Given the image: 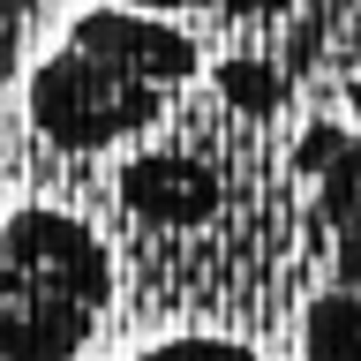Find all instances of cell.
Here are the masks:
<instances>
[{"label":"cell","instance_id":"cell-3","mask_svg":"<svg viewBox=\"0 0 361 361\" xmlns=\"http://www.w3.org/2000/svg\"><path fill=\"white\" fill-rule=\"evenodd\" d=\"M301 173H316V219L331 233V286L361 293V128H316L301 135Z\"/></svg>","mask_w":361,"mask_h":361},{"label":"cell","instance_id":"cell-1","mask_svg":"<svg viewBox=\"0 0 361 361\" xmlns=\"http://www.w3.org/2000/svg\"><path fill=\"white\" fill-rule=\"evenodd\" d=\"M196 38L173 16H143V8H83L68 23V38L30 68L23 113L30 128L68 158L113 151L135 128H151L180 83H196Z\"/></svg>","mask_w":361,"mask_h":361},{"label":"cell","instance_id":"cell-5","mask_svg":"<svg viewBox=\"0 0 361 361\" xmlns=\"http://www.w3.org/2000/svg\"><path fill=\"white\" fill-rule=\"evenodd\" d=\"M301 361H361V293L324 286L301 309Z\"/></svg>","mask_w":361,"mask_h":361},{"label":"cell","instance_id":"cell-7","mask_svg":"<svg viewBox=\"0 0 361 361\" xmlns=\"http://www.w3.org/2000/svg\"><path fill=\"white\" fill-rule=\"evenodd\" d=\"M113 8H143V16H180V8H203V16H271L286 0H113Z\"/></svg>","mask_w":361,"mask_h":361},{"label":"cell","instance_id":"cell-6","mask_svg":"<svg viewBox=\"0 0 361 361\" xmlns=\"http://www.w3.org/2000/svg\"><path fill=\"white\" fill-rule=\"evenodd\" d=\"M135 361H264V354L241 346V338H203V331H188V338H158L151 354H135Z\"/></svg>","mask_w":361,"mask_h":361},{"label":"cell","instance_id":"cell-8","mask_svg":"<svg viewBox=\"0 0 361 361\" xmlns=\"http://www.w3.org/2000/svg\"><path fill=\"white\" fill-rule=\"evenodd\" d=\"M38 0H0V23H16V16H30Z\"/></svg>","mask_w":361,"mask_h":361},{"label":"cell","instance_id":"cell-2","mask_svg":"<svg viewBox=\"0 0 361 361\" xmlns=\"http://www.w3.org/2000/svg\"><path fill=\"white\" fill-rule=\"evenodd\" d=\"M113 309V256L75 211H0V361H75Z\"/></svg>","mask_w":361,"mask_h":361},{"label":"cell","instance_id":"cell-4","mask_svg":"<svg viewBox=\"0 0 361 361\" xmlns=\"http://www.w3.org/2000/svg\"><path fill=\"white\" fill-rule=\"evenodd\" d=\"M121 196H128L135 219H151V226H196L219 188H211V173L188 166V158H135L128 180H121Z\"/></svg>","mask_w":361,"mask_h":361}]
</instances>
